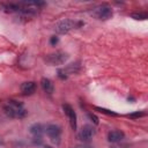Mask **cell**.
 Returning <instances> with one entry per match:
<instances>
[{"label": "cell", "instance_id": "1", "mask_svg": "<svg viewBox=\"0 0 148 148\" xmlns=\"http://www.w3.org/2000/svg\"><path fill=\"white\" fill-rule=\"evenodd\" d=\"M5 113L10 118H24L28 113V111L24 109L23 104L21 102L9 99L8 104L3 106Z\"/></svg>", "mask_w": 148, "mask_h": 148}, {"label": "cell", "instance_id": "2", "mask_svg": "<svg viewBox=\"0 0 148 148\" xmlns=\"http://www.w3.org/2000/svg\"><path fill=\"white\" fill-rule=\"evenodd\" d=\"M84 24V22L82 21H74V20H69V18H65L60 22H58L54 27V30L57 34L59 35H65L67 32H69L72 29L75 28H80Z\"/></svg>", "mask_w": 148, "mask_h": 148}, {"label": "cell", "instance_id": "3", "mask_svg": "<svg viewBox=\"0 0 148 148\" xmlns=\"http://www.w3.org/2000/svg\"><path fill=\"white\" fill-rule=\"evenodd\" d=\"M68 58H69L68 53L61 52V51H57V52L46 54L45 61H46L49 65H51V66H59V65L65 64V62L68 60Z\"/></svg>", "mask_w": 148, "mask_h": 148}, {"label": "cell", "instance_id": "4", "mask_svg": "<svg viewBox=\"0 0 148 148\" xmlns=\"http://www.w3.org/2000/svg\"><path fill=\"white\" fill-rule=\"evenodd\" d=\"M91 15H92L94 17L98 18V20L105 21V20H109V18L112 17L113 12H112V8H111L109 5L104 3V5H99V6H97L96 8H94L92 12H91Z\"/></svg>", "mask_w": 148, "mask_h": 148}, {"label": "cell", "instance_id": "5", "mask_svg": "<svg viewBox=\"0 0 148 148\" xmlns=\"http://www.w3.org/2000/svg\"><path fill=\"white\" fill-rule=\"evenodd\" d=\"M95 134H96V130H95L94 126H91V125H84V126L81 128V131L79 132L77 138H79L81 141L87 142V141H89Z\"/></svg>", "mask_w": 148, "mask_h": 148}, {"label": "cell", "instance_id": "6", "mask_svg": "<svg viewBox=\"0 0 148 148\" xmlns=\"http://www.w3.org/2000/svg\"><path fill=\"white\" fill-rule=\"evenodd\" d=\"M62 110H64L65 114L68 117V120H69V124H71L72 130L75 131L76 130V113H75L74 109L69 104H64L62 105Z\"/></svg>", "mask_w": 148, "mask_h": 148}, {"label": "cell", "instance_id": "7", "mask_svg": "<svg viewBox=\"0 0 148 148\" xmlns=\"http://www.w3.org/2000/svg\"><path fill=\"white\" fill-rule=\"evenodd\" d=\"M45 133L54 141L56 139H59L60 134H61V128L59 125H56V124H49L46 127H45Z\"/></svg>", "mask_w": 148, "mask_h": 148}, {"label": "cell", "instance_id": "8", "mask_svg": "<svg viewBox=\"0 0 148 148\" xmlns=\"http://www.w3.org/2000/svg\"><path fill=\"white\" fill-rule=\"evenodd\" d=\"M125 138V134L123 131H119V130H113V131H110L108 133V140L112 143H117V142H120L123 139Z\"/></svg>", "mask_w": 148, "mask_h": 148}, {"label": "cell", "instance_id": "9", "mask_svg": "<svg viewBox=\"0 0 148 148\" xmlns=\"http://www.w3.org/2000/svg\"><path fill=\"white\" fill-rule=\"evenodd\" d=\"M20 89H21L22 94H24V95H31L36 90V83L34 81H25V82H23L21 84Z\"/></svg>", "mask_w": 148, "mask_h": 148}, {"label": "cell", "instance_id": "10", "mask_svg": "<svg viewBox=\"0 0 148 148\" xmlns=\"http://www.w3.org/2000/svg\"><path fill=\"white\" fill-rule=\"evenodd\" d=\"M40 86H42V89H43L46 94H49V95H51V94L54 91V86H53L52 81H51L50 79H47V77H42V80H40Z\"/></svg>", "mask_w": 148, "mask_h": 148}, {"label": "cell", "instance_id": "11", "mask_svg": "<svg viewBox=\"0 0 148 148\" xmlns=\"http://www.w3.org/2000/svg\"><path fill=\"white\" fill-rule=\"evenodd\" d=\"M29 131H30V133H31L32 135H35V136H37V138H40V135L45 132V127H44L42 124L36 123V124H32V125L29 127Z\"/></svg>", "mask_w": 148, "mask_h": 148}, {"label": "cell", "instance_id": "12", "mask_svg": "<svg viewBox=\"0 0 148 148\" xmlns=\"http://www.w3.org/2000/svg\"><path fill=\"white\" fill-rule=\"evenodd\" d=\"M81 68V65H80V61H76V62H73V64H69L66 68H64V71L66 73H77Z\"/></svg>", "mask_w": 148, "mask_h": 148}, {"label": "cell", "instance_id": "13", "mask_svg": "<svg viewBox=\"0 0 148 148\" xmlns=\"http://www.w3.org/2000/svg\"><path fill=\"white\" fill-rule=\"evenodd\" d=\"M131 17L134 20H147L148 15H147V13H132Z\"/></svg>", "mask_w": 148, "mask_h": 148}, {"label": "cell", "instance_id": "14", "mask_svg": "<svg viewBox=\"0 0 148 148\" xmlns=\"http://www.w3.org/2000/svg\"><path fill=\"white\" fill-rule=\"evenodd\" d=\"M95 110H97V111H99V112H102V113H104V114H108V116H118V113H116V112H113V111H111V110H108V109H105V108L95 106Z\"/></svg>", "mask_w": 148, "mask_h": 148}, {"label": "cell", "instance_id": "15", "mask_svg": "<svg viewBox=\"0 0 148 148\" xmlns=\"http://www.w3.org/2000/svg\"><path fill=\"white\" fill-rule=\"evenodd\" d=\"M146 113L145 112H142V111H135V112H133V113H128L127 114V117L128 118H131V119H136V118H140V117H143Z\"/></svg>", "mask_w": 148, "mask_h": 148}, {"label": "cell", "instance_id": "16", "mask_svg": "<svg viewBox=\"0 0 148 148\" xmlns=\"http://www.w3.org/2000/svg\"><path fill=\"white\" fill-rule=\"evenodd\" d=\"M87 116H88V118H89V119H90V120H91V121H92V123H94L95 125H97V124L99 123V119H98V117H97L96 114H94V113L89 112V113H88Z\"/></svg>", "mask_w": 148, "mask_h": 148}, {"label": "cell", "instance_id": "17", "mask_svg": "<svg viewBox=\"0 0 148 148\" xmlns=\"http://www.w3.org/2000/svg\"><path fill=\"white\" fill-rule=\"evenodd\" d=\"M58 77L61 79V80H66L68 77V74L64 69H58Z\"/></svg>", "mask_w": 148, "mask_h": 148}, {"label": "cell", "instance_id": "18", "mask_svg": "<svg viewBox=\"0 0 148 148\" xmlns=\"http://www.w3.org/2000/svg\"><path fill=\"white\" fill-rule=\"evenodd\" d=\"M58 42H59V38L57 37V36H52L51 38H50V44L51 45H56V44H58Z\"/></svg>", "mask_w": 148, "mask_h": 148}, {"label": "cell", "instance_id": "19", "mask_svg": "<svg viewBox=\"0 0 148 148\" xmlns=\"http://www.w3.org/2000/svg\"><path fill=\"white\" fill-rule=\"evenodd\" d=\"M72 148H91V147L87 146V145H80V146H75V147H72Z\"/></svg>", "mask_w": 148, "mask_h": 148}, {"label": "cell", "instance_id": "20", "mask_svg": "<svg viewBox=\"0 0 148 148\" xmlns=\"http://www.w3.org/2000/svg\"><path fill=\"white\" fill-rule=\"evenodd\" d=\"M45 148H52V147H50V146H46V147H45Z\"/></svg>", "mask_w": 148, "mask_h": 148}]
</instances>
